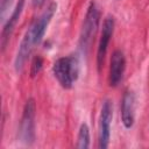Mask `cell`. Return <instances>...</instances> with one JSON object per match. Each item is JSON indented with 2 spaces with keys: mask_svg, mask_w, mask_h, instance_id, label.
I'll return each instance as SVG.
<instances>
[{
  "mask_svg": "<svg viewBox=\"0 0 149 149\" xmlns=\"http://www.w3.org/2000/svg\"><path fill=\"white\" fill-rule=\"evenodd\" d=\"M35 113L36 104L35 100L30 98L24 104L19 129L20 140L26 144H31L35 140Z\"/></svg>",
  "mask_w": 149,
  "mask_h": 149,
  "instance_id": "obj_3",
  "label": "cell"
},
{
  "mask_svg": "<svg viewBox=\"0 0 149 149\" xmlns=\"http://www.w3.org/2000/svg\"><path fill=\"white\" fill-rule=\"evenodd\" d=\"M99 19H100L99 9L94 2H91L86 10L85 19L80 30V36H79V48L83 52H86L92 43L93 36L95 35V31L99 24Z\"/></svg>",
  "mask_w": 149,
  "mask_h": 149,
  "instance_id": "obj_2",
  "label": "cell"
},
{
  "mask_svg": "<svg viewBox=\"0 0 149 149\" xmlns=\"http://www.w3.org/2000/svg\"><path fill=\"white\" fill-rule=\"evenodd\" d=\"M126 69V58L121 50L113 51L109 62V73H108V83L112 87H115L120 84Z\"/></svg>",
  "mask_w": 149,
  "mask_h": 149,
  "instance_id": "obj_6",
  "label": "cell"
},
{
  "mask_svg": "<svg viewBox=\"0 0 149 149\" xmlns=\"http://www.w3.org/2000/svg\"><path fill=\"white\" fill-rule=\"evenodd\" d=\"M42 65H43V59L41 56H35L33 62H31V66H30V76L31 77H35L42 69Z\"/></svg>",
  "mask_w": 149,
  "mask_h": 149,
  "instance_id": "obj_12",
  "label": "cell"
},
{
  "mask_svg": "<svg viewBox=\"0 0 149 149\" xmlns=\"http://www.w3.org/2000/svg\"><path fill=\"white\" fill-rule=\"evenodd\" d=\"M35 44H36V42H35V38H34V34H33L31 28L29 27L28 30L26 31L21 43H20L19 50H17V54H16V57H15L14 66H15L16 72L22 71V69H23L28 57L30 56L31 50H33Z\"/></svg>",
  "mask_w": 149,
  "mask_h": 149,
  "instance_id": "obj_8",
  "label": "cell"
},
{
  "mask_svg": "<svg viewBox=\"0 0 149 149\" xmlns=\"http://www.w3.org/2000/svg\"><path fill=\"white\" fill-rule=\"evenodd\" d=\"M113 119V104L111 100H105L101 106L99 116V148L106 149L109 144L111 123Z\"/></svg>",
  "mask_w": 149,
  "mask_h": 149,
  "instance_id": "obj_4",
  "label": "cell"
},
{
  "mask_svg": "<svg viewBox=\"0 0 149 149\" xmlns=\"http://www.w3.org/2000/svg\"><path fill=\"white\" fill-rule=\"evenodd\" d=\"M113 31H114V19L112 16H107L102 23L101 35H100V40H99V44H98V50H97V66H98L99 71L104 64L105 56L107 54L108 44H109L111 37L113 35Z\"/></svg>",
  "mask_w": 149,
  "mask_h": 149,
  "instance_id": "obj_5",
  "label": "cell"
},
{
  "mask_svg": "<svg viewBox=\"0 0 149 149\" xmlns=\"http://www.w3.org/2000/svg\"><path fill=\"white\" fill-rule=\"evenodd\" d=\"M121 120L126 128H132L135 120V94L126 91L121 100Z\"/></svg>",
  "mask_w": 149,
  "mask_h": 149,
  "instance_id": "obj_10",
  "label": "cell"
},
{
  "mask_svg": "<svg viewBox=\"0 0 149 149\" xmlns=\"http://www.w3.org/2000/svg\"><path fill=\"white\" fill-rule=\"evenodd\" d=\"M24 2L26 0H19L14 10L12 12L10 16L8 17V20L6 21V23L3 24L2 27V31H1V50L3 51L7 47V43L9 42L10 37H12V34L15 29V26L16 23L19 22L20 20V16L22 14V10H23V7H24Z\"/></svg>",
  "mask_w": 149,
  "mask_h": 149,
  "instance_id": "obj_9",
  "label": "cell"
},
{
  "mask_svg": "<svg viewBox=\"0 0 149 149\" xmlns=\"http://www.w3.org/2000/svg\"><path fill=\"white\" fill-rule=\"evenodd\" d=\"M76 147L79 149H86L90 147V129L86 123H83L79 128Z\"/></svg>",
  "mask_w": 149,
  "mask_h": 149,
  "instance_id": "obj_11",
  "label": "cell"
},
{
  "mask_svg": "<svg viewBox=\"0 0 149 149\" xmlns=\"http://www.w3.org/2000/svg\"><path fill=\"white\" fill-rule=\"evenodd\" d=\"M13 0H1V5H0V10H1V17L5 16L7 9L9 8V6L12 5Z\"/></svg>",
  "mask_w": 149,
  "mask_h": 149,
  "instance_id": "obj_13",
  "label": "cell"
},
{
  "mask_svg": "<svg viewBox=\"0 0 149 149\" xmlns=\"http://www.w3.org/2000/svg\"><path fill=\"white\" fill-rule=\"evenodd\" d=\"M52 73L63 88H71L78 78L79 64L74 56L58 58L52 65Z\"/></svg>",
  "mask_w": 149,
  "mask_h": 149,
  "instance_id": "obj_1",
  "label": "cell"
},
{
  "mask_svg": "<svg viewBox=\"0 0 149 149\" xmlns=\"http://www.w3.org/2000/svg\"><path fill=\"white\" fill-rule=\"evenodd\" d=\"M44 1H45V0H33V5H34L35 7H41V6L44 3Z\"/></svg>",
  "mask_w": 149,
  "mask_h": 149,
  "instance_id": "obj_14",
  "label": "cell"
},
{
  "mask_svg": "<svg viewBox=\"0 0 149 149\" xmlns=\"http://www.w3.org/2000/svg\"><path fill=\"white\" fill-rule=\"evenodd\" d=\"M56 10H57V3L56 2H51L47 7V9L42 13V15L30 24V28L33 30L36 44L42 41V38H43V36H44V34L47 31V28H48V26H49V23H50V21L52 19V16L55 15Z\"/></svg>",
  "mask_w": 149,
  "mask_h": 149,
  "instance_id": "obj_7",
  "label": "cell"
}]
</instances>
